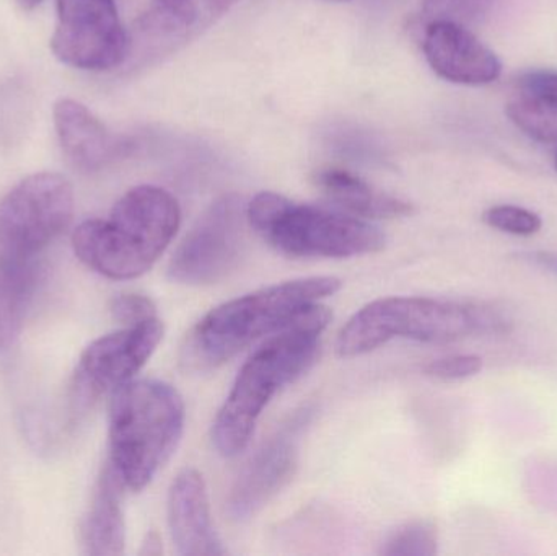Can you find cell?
<instances>
[{
	"label": "cell",
	"mask_w": 557,
	"mask_h": 556,
	"mask_svg": "<svg viewBox=\"0 0 557 556\" xmlns=\"http://www.w3.org/2000/svg\"><path fill=\"white\" fill-rule=\"evenodd\" d=\"M324 2H349V0H324Z\"/></svg>",
	"instance_id": "obj_28"
},
{
	"label": "cell",
	"mask_w": 557,
	"mask_h": 556,
	"mask_svg": "<svg viewBox=\"0 0 557 556\" xmlns=\"http://www.w3.org/2000/svg\"><path fill=\"white\" fill-rule=\"evenodd\" d=\"M438 552V532L432 522H406L392 532L380 554L385 556H434Z\"/></svg>",
	"instance_id": "obj_19"
},
{
	"label": "cell",
	"mask_w": 557,
	"mask_h": 556,
	"mask_svg": "<svg viewBox=\"0 0 557 556\" xmlns=\"http://www.w3.org/2000/svg\"><path fill=\"white\" fill-rule=\"evenodd\" d=\"M250 227L278 254L294 258H352L379 254L386 237L366 219L341 209L300 205L273 191L247 205Z\"/></svg>",
	"instance_id": "obj_5"
},
{
	"label": "cell",
	"mask_w": 557,
	"mask_h": 556,
	"mask_svg": "<svg viewBox=\"0 0 557 556\" xmlns=\"http://www.w3.org/2000/svg\"><path fill=\"white\" fill-rule=\"evenodd\" d=\"M483 369V358L476 355H450L434 359L424 368L429 378L438 381H465L474 378Z\"/></svg>",
	"instance_id": "obj_24"
},
{
	"label": "cell",
	"mask_w": 557,
	"mask_h": 556,
	"mask_svg": "<svg viewBox=\"0 0 557 556\" xmlns=\"http://www.w3.org/2000/svg\"><path fill=\"white\" fill-rule=\"evenodd\" d=\"M39 281L38 257H0V351L18 338Z\"/></svg>",
	"instance_id": "obj_18"
},
{
	"label": "cell",
	"mask_w": 557,
	"mask_h": 556,
	"mask_svg": "<svg viewBox=\"0 0 557 556\" xmlns=\"http://www.w3.org/2000/svg\"><path fill=\"white\" fill-rule=\"evenodd\" d=\"M556 170H557V153H556Z\"/></svg>",
	"instance_id": "obj_29"
},
{
	"label": "cell",
	"mask_w": 557,
	"mask_h": 556,
	"mask_svg": "<svg viewBox=\"0 0 557 556\" xmlns=\"http://www.w3.org/2000/svg\"><path fill=\"white\" fill-rule=\"evenodd\" d=\"M185 420V401L166 382L133 379L111 394L110 464L127 490L152 482L178 447Z\"/></svg>",
	"instance_id": "obj_4"
},
{
	"label": "cell",
	"mask_w": 557,
	"mask_h": 556,
	"mask_svg": "<svg viewBox=\"0 0 557 556\" xmlns=\"http://www.w3.org/2000/svg\"><path fill=\"white\" fill-rule=\"evenodd\" d=\"M311 417V408H301L251 457L228 496V515L234 521H248L257 516L294 479L301 437Z\"/></svg>",
	"instance_id": "obj_11"
},
{
	"label": "cell",
	"mask_w": 557,
	"mask_h": 556,
	"mask_svg": "<svg viewBox=\"0 0 557 556\" xmlns=\"http://www.w3.org/2000/svg\"><path fill=\"white\" fill-rule=\"evenodd\" d=\"M166 518L176 554L221 556L227 554L214 521L205 477L196 469H183L173 480L166 499Z\"/></svg>",
	"instance_id": "obj_14"
},
{
	"label": "cell",
	"mask_w": 557,
	"mask_h": 556,
	"mask_svg": "<svg viewBox=\"0 0 557 556\" xmlns=\"http://www.w3.org/2000/svg\"><path fill=\"white\" fill-rule=\"evenodd\" d=\"M74 191L58 173H36L0 201V257L35 258L71 224Z\"/></svg>",
	"instance_id": "obj_7"
},
{
	"label": "cell",
	"mask_w": 557,
	"mask_h": 556,
	"mask_svg": "<svg viewBox=\"0 0 557 556\" xmlns=\"http://www.w3.org/2000/svg\"><path fill=\"white\" fill-rule=\"evenodd\" d=\"M484 3H487V0H428L424 13L431 16V20L447 18L460 22L461 18L480 13Z\"/></svg>",
	"instance_id": "obj_25"
},
{
	"label": "cell",
	"mask_w": 557,
	"mask_h": 556,
	"mask_svg": "<svg viewBox=\"0 0 557 556\" xmlns=\"http://www.w3.org/2000/svg\"><path fill=\"white\" fill-rule=\"evenodd\" d=\"M507 116L532 139L557 144V111L517 98L507 104Z\"/></svg>",
	"instance_id": "obj_20"
},
{
	"label": "cell",
	"mask_w": 557,
	"mask_h": 556,
	"mask_svg": "<svg viewBox=\"0 0 557 556\" xmlns=\"http://www.w3.org/2000/svg\"><path fill=\"white\" fill-rule=\"evenodd\" d=\"M163 552L162 539L156 531H150L144 539L143 547H140V555H160Z\"/></svg>",
	"instance_id": "obj_26"
},
{
	"label": "cell",
	"mask_w": 557,
	"mask_h": 556,
	"mask_svg": "<svg viewBox=\"0 0 557 556\" xmlns=\"http://www.w3.org/2000/svg\"><path fill=\"white\" fill-rule=\"evenodd\" d=\"M422 49L432 71L451 84L481 87L503 74V62L496 52L455 20H431L424 29Z\"/></svg>",
	"instance_id": "obj_13"
},
{
	"label": "cell",
	"mask_w": 557,
	"mask_h": 556,
	"mask_svg": "<svg viewBox=\"0 0 557 556\" xmlns=\"http://www.w3.org/2000/svg\"><path fill=\"white\" fill-rule=\"evenodd\" d=\"M519 98L557 111V71H529L517 78Z\"/></svg>",
	"instance_id": "obj_22"
},
{
	"label": "cell",
	"mask_w": 557,
	"mask_h": 556,
	"mask_svg": "<svg viewBox=\"0 0 557 556\" xmlns=\"http://www.w3.org/2000/svg\"><path fill=\"white\" fill-rule=\"evenodd\" d=\"M20 5L23 7L25 10H33L35 7H38L39 3L42 2V0H18Z\"/></svg>",
	"instance_id": "obj_27"
},
{
	"label": "cell",
	"mask_w": 557,
	"mask_h": 556,
	"mask_svg": "<svg viewBox=\"0 0 557 556\" xmlns=\"http://www.w3.org/2000/svg\"><path fill=\"white\" fill-rule=\"evenodd\" d=\"M341 286L334 276L300 277L221 304L186 336L182 365L196 372L221 368L247 346L292 325Z\"/></svg>",
	"instance_id": "obj_2"
},
{
	"label": "cell",
	"mask_w": 557,
	"mask_h": 556,
	"mask_svg": "<svg viewBox=\"0 0 557 556\" xmlns=\"http://www.w3.org/2000/svg\"><path fill=\"white\" fill-rule=\"evenodd\" d=\"M116 470L108 462L98 477L90 506L81 522V544L91 556L121 555L126 545L123 492Z\"/></svg>",
	"instance_id": "obj_15"
},
{
	"label": "cell",
	"mask_w": 557,
	"mask_h": 556,
	"mask_svg": "<svg viewBox=\"0 0 557 556\" xmlns=\"http://www.w3.org/2000/svg\"><path fill=\"white\" fill-rule=\"evenodd\" d=\"M240 0H156L134 23L126 62L134 67L165 59L208 32Z\"/></svg>",
	"instance_id": "obj_12"
},
{
	"label": "cell",
	"mask_w": 557,
	"mask_h": 556,
	"mask_svg": "<svg viewBox=\"0 0 557 556\" xmlns=\"http://www.w3.org/2000/svg\"><path fill=\"white\" fill-rule=\"evenodd\" d=\"M247 206L235 195L212 202L170 258L173 283L209 286L225 280L240 263L245 248Z\"/></svg>",
	"instance_id": "obj_8"
},
{
	"label": "cell",
	"mask_w": 557,
	"mask_h": 556,
	"mask_svg": "<svg viewBox=\"0 0 557 556\" xmlns=\"http://www.w3.org/2000/svg\"><path fill=\"white\" fill-rule=\"evenodd\" d=\"M314 185L337 209L366 221L408 218L414 214L411 202L373 188L347 170H318L314 173Z\"/></svg>",
	"instance_id": "obj_17"
},
{
	"label": "cell",
	"mask_w": 557,
	"mask_h": 556,
	"mask_svg": "<svg viewBox=\"0 0 557 556\" xmlns=\"http://www.w3.org/2000/svg\"><path fill=\"white\" fill-rule=\"evenodd\" d=\"M54 124L65 156L77 169L95 172L116 157L117 144L84 104L62 98L54 107Z\"/></svg>",
	"instance_id": "obj_16"
},
{
	"label": "cell",
	"mask_w": 557,
	"mask_h": 556,
	"mask_svg": "<svg viewBox=\"0 0 557 556\" xmlns=\"http://www.w3.org/2000/svg\"><path fill=\"white\" fill-rule=\"evenodd\" d=\"M331 319L330 309L317 304L292 325L268 336L245 361L212 424V443L221 456L232 459L250 446L271 400L317 361L321 333Z\"/></svg>",
	"instance_id": "obj_1"
},
{
	"label": "cell",
	"mask_w": 557,
	"mask_h": 556,
	"mask_svg": "<svg viewBox=\"0 0 557 556\" xmlns=\"http://www.w3.org/2000/svg\"><path fill=\"white\" fill-rule=\"evenodd\" d=\"M110 312L121 325L131 326L157 319V306L149 296L137 293L117 294L111 299Z\"/></svg>",
	"instance_id": "obj_23"
},
{
	"label": "cell",
	"mask_w": 557,
	"mask_h": 556,
	"mask_svg": "<svg viewBox=\"0 0 557 556\" xmlns=\"http://www.w3.org/2000/svg\"><path fill=\"white\" fill-rule=\"evenodd\" d=\"M162 338L163 323L157 317L95 339L84 349L75 369V404L91 407L98 398L136 379Z\"/></svg>",
	"instance_id": "obj_10"
},
{
	"label": "cell",
	"mask_w": 557,
	"mask_h": 556,
	"mask_svg": "<svg viewBox=\"0 0 557 556\" xmlns=\"http://www.w3.org/2000/svg\"><path fill=\"white\" fill-rule=\"evenodd\" d=\"M483 221L496 231L517 237H530L539 234L543 227L542 218L536 212L513 205L493 206L486 209Z\"/></svg>",
	"instance_id": "obj_21"
},
{
	"label": "cell",
	"mask_w": 557,
	"mask_h": 556,
	"mask_svg": "<svg viewBox=\"0 0 557 556\" xmlns=\"http://www.w3.org/2000/svg\"><path fill=\"white\" fill-rule=\"evenodd\" d=\"M55 58L84 71H110L129 54V33L114 0H58L51 38Z\"/></svg>",
	"instance_id": "obj_9"
},
{
	"label": "cell",
	"mask_w": 557,
	"mask_h": 556,
	"mask_svg": "<svg viewBox=\"0 0 557 556\" xmlns=\"http://www.w3.org/2000/svg\"><path fill=\"white\" fill-rule=\"evenodd\" d=\"M182 209L172 193L140 185L121 196L108 219L82 222L72 247L85 267L114 281L146 274L172 244Z\"/></svg>",
	"instance_id": "obj_3"
},
{
	"label": "cell",
	"mask_w": 557,
	"mask_h": 556,
	"mask_svg": "<svg viewBox=\"0 0 557 556\" xmlns=\"http://www.w3.org/2000/svg\"><path fill=\"white\" fill-rule=\"evenodd\" d=\"M476 335L473 304L431 297H383L354 313L341 329L336 351L359 358L392 339L451 343Z\"/></svg>",
	"instance_id": "obj_6"
}]
</instances>
